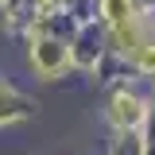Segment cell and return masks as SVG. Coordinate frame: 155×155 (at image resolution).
Returning <instances> with one entry per match:
<instances>
[{
	"label": "cell",
	"mask_w": 155,
	"mask_h": 155,
	"mask_svg": "<svg viewBox=\"0 0 155 155\" xmlns=\"http://www.w3.org/2000/svg\"><path fill=\"white\" fill-rule=\"evenodd\" d=\"M140 116H143V109H140L136 97H128V93L113 97V120L116 124H140Z\"/></svg>",
	"instance_id": "7a4b0ae2"
},
{
	"label": "cell",
	"mask_w": 155,
	"mask_h": 155,
	"mask_svg": "<svg viewBox=\"0 0 155 155\" xmlns=\"http://www.w3.org/2000/svg\"><path fill=\"white\" fill-rule=\"evenodd\" d=\"M105 16H109V23L120 31V27L128 23V16H132V4H128V0H105Z\"/></svg>",
	"instance_id": "3957f363"
},
{
	"label": "cell",
	"mask_w": 155,
	"mask_h": 155,
	"mask_svg": "<svg viewBox=\"0 0 155 155\" xmlns=\"http://www.w3.org/2000/svg\"><path fill=\"white\" fill-rule=\"evenodd\" d=\"M136 62H140L143 70H155V43H147V47H136Z\"/></svg>",
	"instance_id": "277c9868"
},
{
	"label": "cell",
	"mask_w": 155,
	"mask_h": 155,
	"mask_svg": "<svg viewBox=\"0 0 155 155\" xmlns=\"http://www.w3.org/2000/svg\"><path fill=\"white\" fill-rule=\"evenodd\" d=\"M35 66L43 74H58V70L66 66V47H58V43H39L35 47Z\"/></svg>",
	"instance_id": "6da1fadb"
}]
</instances>
